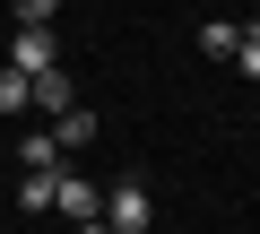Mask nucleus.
<instances>
[{"instance_id": "obj_1", "label": "nucleus", "mask_w": 260, "mask_h": 234, "mask_svg": "<svg viewBox=\"0 0 260 234\" xmlns=\"http://www.w3.org/2000/svg\"><path fill=\"white\" fill-rule=\"evenodd\" d=\"M95 217H104L113 234H148V225H156V199H148V182H113Z\"/></svg>"}, {"instance_id": "obj_6", "label": "nucleus", "mask_w": 260, "mask_h": 234, "mask_svg": "<svg viewBox=\"0 0 260 234\" xmlns=\"http://www.w3.org/2000/svg\"><path fill=\"white\" fill-rule=\"evenodd\" d=\"M87 139H95V113H78V104H70L61 122H52V148L70 156V148H87Z\"/></svg>"}, {"instance_id": "obj_11", "label": "nucleus", "mask_w": 260, "mask_h": 234, "mask_svg": "<svg viewBox=\"0 0 260 234\" xmlns=\"http://www.w3.org/2000/svg\"><path fill=\"white\" fill-rule=\"evenodd\" d=\"M78 234H113V225H104V217H87V225H78Z\"/></svg>"}, {"instance_id": "obj_4", "label": "nucleus", "mask_w": 260, "mask_h": 234, "mask_svg": "<svg viewBox=\"0 0 260 234\" xmlns=\"http://www.w3.org/2000/svg\"><path fill=\"white\" fill-rule=\"evenodd\" d=\"M52 208H70V217L87 225V217L104 208V191H87V174H52Z\"/></svg>"}, {"instance_id": "obj_5", "label": "nucleus", "mask_w": 260, "mask_h": 234, "mask_svg": "<svg viewBox=\"0 0 260 234\" xmlns=\"http://www.w3.org/2000/svg\"><path fill=\"white\" fill-rule=\"evenodd\" d=\"M200 52H208V61H234V52H243V26H234V18H208V26H200Z\"/></svg>"}, {"instance_id": "obj_2", "label": "nucleus", "mask_w": 260, "mask_h": 234, "mask_svg": "<svg viewBox=\"0 0 260 234\" xmlns=\"http://www.w3.org/2000/svg\"><path fill=\"white\" fill-rule=\"evenodd\" d=\"M9 70H26V78L61 70V44H52V26H18V44H9Z\"/></svg>"}, {"instance_id": "obj_7", "label": "nucleus", "mask_w": 260, "mask_h": 234, "mask_svg": "<svg viewBox=\"0 0 260 234\" xmlns=\"http://www.w3.org/2000/svg\"><path fill=\"white\" fill-rule=\"evenodd\" d=\"M18 156H26L35 174H52V165H61V148H52V130H44V139H18Z\"/></svg>"}, {"instance_id": "obj_8", "label": "nucleus", "mask_w": 260, "mask_h": 234, "mask_svg": "<svg viewBox=\"0 0 260 234\" xmlns=\"http://www.w3.org/2000/svg\"><path fill=\"white\" fill-rule=\"evenodd\" d=\"M0 113H26V70H0Z\"/></svg>"}, {"instance_id": "obj_10", "label": "nucleus", "mask_w": 260, "mask_h": 234, "mask_svg": "<svg viewBox=\"0 0 260 234\" xmlns=\"http://www.w3.org/2000/svg\"><path fill=\"white\" fill-rule=\"evenodd\" d=\"M234 70H243V78L260 87V35H251V26H243V52H234Z\"/></svg>"}, {"instance_id": "obj_9", "label": "nucleus", "mask_w": 260, "mask_h": 234, "mask_svg": "<svg viewBox=\"0 0 260 234\" xmlns=\"http://www.w3.org/2000/svg\"><path fill=\"white\" fill-rule=\"evenodd\" d=\"M61 174V165H52ZM52 174H26V191H18V208H52Z\"/></svg>"}, {"instance_id": "obj_3", "label": "nucleus", "mask_w": 260, "mask_h": 234, "mask_svg": "<svg viewBox=\"0 0 260 234\" xmlns=\"http://www.w3.org/2000/svg\"><path fill=\"white\" fill-rule=\"evenodd\" d=\"M26 104H44L52 122H61V113L78 104V87H70V70H44V78H26Z\"/></svg>"}]
</instances>
